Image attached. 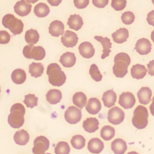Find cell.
Masks as SVG:
<instances>
[{
	"mask_svg": "<svg viewBox=\"0 0 154 154\" xmlns=\"http://www.w3.org/2000/svg\"><path fill=\"white\" fill-rule=\"evenodd\" d=\"M49 7L45 3L40 2L36 4L34 8V13L38 17H45L49 14Z\"/></svg>",
	"mask_w": 154,
	"mask_h": 154,
	"instance_id": "obj_31",
	"label": "cell"
},
{
	"mask_svg": "<svg viewBox=\"0 0 154 154\" xmlns=\"http://www.w3.org/2000/svg\"><path fill=\"white\" fill-rule=\"evenodd\" d=\"M12 81L16 84H23L26 79V72L22 69H16L14 70L11 75Z\"/></svg>",
	"mask_w": 154,
	"mask_h": 154,
	"instance_id": "obj_28",
	"label": "cell"
},
{
	"mask_svg": "<svg viewBox=\"0 0 154 154\" xmlns=\"http://www.w3.org/2000/svg\"><path fill=\"white\" fill-rule=\"evenodd\" d=\"M59 61L64 67L68 68L71 67L75 64L76 58L74 53L66 52L61 55Z\"/></svg>",
	"mask_w": 154,
	"mask_h": 154,
	"instance_id": "obj_19",
	"label": "cell"
},
{
	"mask_svg": "<svg viewBox=\"0 0 154 154\" xmlns=\"http://www.w3.org/2000/svg\"><path fill=\"white\" fill-rule=\"evenodd\" d=\"M61 42L65 47L73 48L77 44L78 37L75 32L70 30H66L61 37Z\"/></svg>",
	"mask_w": 154,
	"mask_h": 154,
	"instance_id": "obj_9",
	"label": "cell"
},
{
	"mask_svg": "<svg viewBox=\"0 0 154 154\" xmlns=\"http://www.w3.org/2000/svg\"><path fill=\"white\" fill-rule=\"evenodd\" d=\"M153 13H154L153 10H152L150 12H149L148 13V14H147V22L150 25H151L152 26L154 25V22H153V19H154L153 16H154V14H153Z\"/></svg>",
	"mask_w": 154,
	"mask_h": 154,
	"instance_id": "obj_44",
	"label": "cell"
},
{
	"mask_svg": "<svg viewBox=\"0 0 154 154\" xmlns=\"http://www.w3.org/2000/svg\"><path fill=\"white\" fill-rule=\"evenodd\" d=\"M102 105L100 100L96 97H91L89 99L85 105L86 111L90 114L95 115L99 112L101 110Z\"/></svg>",
	"mask_w": 154,
	"mask_h": 154,
	"instance_id": "obj_18",
	"label": "cell"
},
{
	"mask_svg": "<svg viewBox=\"0 0 154 154\" xmlns=\"http://www.w3.org/2000/svg\"><path fill=\"white\" fill-rule=\"evenodd\" d=\"M111 149L115 154H124L127 150L126 143L122 138H117L111 143Z\"/></svg>",
	"mask_w": 154,
	"mask_h": 154,
	"instance_id": "obj_24",
	"label": "cell"
},
{
	"mask_svg": "<svg viewBox=\"0 0 154 154\" xmlns=\"http://www.w3.org/2000/svg\"><path fill=\"white\" fill-rule=\"evenodd\" d=\"M102 100L106 107L111 108L112 106H114L116 103L117 100V94L112 90H107L103 93Z\"/></svg>",
	"mask_w": 154,
	"mask_h": 154,
	"instance_id": "obj_22",
	"label": "cell"
},
{
	"mask_svg": "<svg viewBox=\"0 0 154 154\" xmlns=\"http://www.w3.org/2000/svg\"><path fill=\"white\" fill-rule=\"evenodd\" d=\"M49 147V141L45 136H38L36 137L33 143L32 149L34 154H45V152Z\"/></svg>",
	"mask_w": 154,
	"mask_h": 154,
	"instance_id": "obj_6",
	"label": "cell"
},
{
	"mask_svg": "<svg viewBox=\"0 0 154 154\" xmlns=\"http://www.w3.org/2000/svg\"><path fill=\"white\" fill-rule=\"evenodd\" d=\"M152 92L151 89L147 87H141L137 93L139 102L143 105H147L151 101Z\"/></svg>",
	"mask_w": 154,
	"mask_h": 154,
	"instance_id": "obj_14",
	"label": "cell"
},
{
	"mask_svg": "<svg viewBox=\"0 0 154 154\" xmlns=\"http://www.w3.org/2000/svg\"><path fill=\"white\" fill-rule=\"evenodd\" d=\"M45 154H51V153H46Z\"/></svg>",
	"mask_w": 154,
	"mask_h": 154,
	"instance_id": "obj_48",
	"label": "cell"
},
{
	"mask_svg": "<svg viewBox=\"0 0 154 154\" xmlns=\"http://www.w3.org/2000/svg\"><path fill=\"white\" fill-rule=\"evenodd\" d=\"M111 36L113 41L116 43L120 44L125 42L129 37V31L125 28H120L114 32Z\"/></svg>",
	"mask_w": 154,
	"mask_h": 154,
	"instance_id": "obj_20",
	"label": "cell"
},
{
	"mask_svg": "<svg viewBox=\"0 0 154 154\" xmlns=\"http://www.w3.org/2000/svg\"><path fill=\"white\" fill-rule=\"evenodd\" d=\"M135 14L130 11H127L124 12L121 16L122 21L123 23L126 25L132 24L135 20Z\"/></svg>",
	"mask_w": 154,
	"mask_h": 154,
	"instance_id": "obj_39",
	"label": "cell"
},
{
	"mask_svg": "<svg viewBox=\"0 0 154 154\" xmlns=\"http://www.w3.org/2000/svg\"><path fill=\"white\" fill-rule=\"evenodd\" d=\"M80 55L85 58H90L93 57L95 53L94 48L93 45L89 42H84L81 43L78 47Z\"/></svg>",
	"mask_w": 154,
	"mask_h": 154,
	"instance_id": "obj_13",
	"label": "cell"
},
{
	"mask_svg": "<svg viewBox=\"0 0 154 154\" xmlns=\"http://www.w3.org/2000/svg\"><path fill=\"white\" fill-rule=\"evenodd\" d=\"M153 62L154 60H152L149 62V63L147 64V68H148V73L151 76L154 75V70H153Z\"/></svg>",
	"mask_w": 154,
	"mask_h": 154,
	"instance_id": "obj_45",
	"label": "cell"
},
{
	"mask_svg": "<svg viewBox=\"0 0 154 154\" xmlns=\"http://www.w3.org/2000/svg\"><path fill=\"white\" fill-rule=\"evenodd\" d=\"M100 136L105 141L111 140L115 135V129L113 127L106 125L104 126L100 130Z\"/></svg>",
	"mask_w": 154,
	"mask_h": 154,
	"instance_id": "obj_34",
	"label": "cell"
},
{
	"mask_svg": "<svg viewBox=\"0 0 154 154\" xmlns=\"http://www.w3.org/2000/svg\"><path fill=\"white\" fill-rule=\"evenodd\" d=\"M94 39L99 42L102 45L103 51H102V54L101 55V58L105 59V58L109 56L111 52L112 43L110 41V39L107 37H103L98 36V35L94 36Z\"/></svg>",
	"mask_w": 154,
	"mask_h": 154,
	"instance_id": "obj_16",
	"label": "cell"
},
{
	"mask_svg": "<svg viewBox=\"0 0 154 154\" xmlns=\"http://www.w3.org/2000/svg\"><path fill=\"white\" fill-rule=\"evenodd\" d=\"M25 108L20 103L13 104L10 108V113L8 116V123L13 128L22 127L25 122L24 116Z\"/></svg>",
	"mask_w": 154,
	"mask_h": 154,
	"instance_id": "obj_1",
	"label": "cell"
},
{
	"mask_svg": "<svg viewBox=\"0 0 154 154\" xmlns=\"http://www.w3.org/2000/svg\"><path fill=\"white\" fill-rule=\"evenodd\" d=\"M48 2L52 6H58L61 2V0H48Z\"/></svg>",
	"mask_w": 154,
	"mask_h": 154,
	"instance_id": "obj_46",
	"label": "cell"
},
{
	"mask_svg": "<svg viewBox=\"0 0 154 154\" xmlns=\"http://www.w3.org/2000/svg\"><path fill=\"white\" fill-rule=\"evenodd\" d=\"M44 70V67L40 63H32L29 65V73L30 75L37 78L42 75Z\"/></svg>",
	"mask_w": 154,
	"mask_h": 154,
	"instance_id": "obj_32",
	"label": "cell"
},
{
	"mask_svg": "<svg viewBox=\"0 0 154 154\" xmlns=\"http://www.w3.org/2000/svg\"><path fill=\"white\" fill-rule=\"evenodd\" d=\"M147 70L144 66L140 64H136L131 69V75L133 78L137 79H143L147 74Z\"/></svg>",
	"mask_w": 154,
	"mask_h": 154,
	"instance_id": "obj_25",
	"label": "cell"
},
{
	"mask_svg": "<svg viewBox=\"0 0 154 154\" xmlns=\"http://www.w3.org/2000/svg\"><path fill=\"white\" fill-rule=\"evenodd\" d=\"M70 143L73 148L79 150L85 147V139L81 135H75L71 138Z\"/></svg>",
	"mask_w": 154,
	"mask_h": 154,
	"instance_id": "obj_35",
	"label": "cell"
},
{
	"mask_svg": "<svg viewBox=\"0 0 154 154\" xmlns=\"http://www.w3.org/2000/svg\"><path fill=\"white\" fill-rule=\"evenodd\" d=\"M11 35L6 31H0V44H7L10 41Z\"/></svg>",
	"mask_w": 154,
	"mask_h": 154,
	"instance_id": "obj_41",
	"label": "cell"
},
{
	"mask_svg": "<svg viewBox=\"0 0 154 154\" xmlns=\"http://www.w3.org/2000/svg\"><path fill=\"white\" fill-rule=\"evenodd\" d=\"M40 35L36 29H29L27 30L25 34V39L28 45L33 46L34 44H36L39 40Z\"/></svg>",
	"mask_w": 154,
	"mask_h": 154,
	"instance_id": "obj_29",
	"label": "cell"
},
{
	"mask_svg": "<svg viewBox=\"0 0 154 154\" xmlns=\"http://www.w3.org/2000/svg\"><path fill=\"white\" fill-rule=\"evenodd\" d=\"M75 6L79 9H82L84 8L89 4V1L88 0H74L73 1Z\"/></svg>",
	"mask_w": 154,
	"mask_h": 154,
	"instance_id": "obj_42",
	"label": "cell"
},
{
	"mask_svg": "<svg viewBox=\"0 0 154 154\" xmlns=\"http://www.w3.org/2000/svg\"><path fill=\"white\" fill-rule=\"evenodd\" d=\"M13 139L17 144L24 146L28 143L29 140V135L26 131L20 129L15 132Z\"/></svg>",
	"mask_w": 154,
	"mask_h": 154,
	"instance_id": "obj_26",
	"label": "cell"
},
{
	"mask_svg": "<svg viewBox=\"0 0 154 154\" xmlns=\"http://www.w3.org/2000/svg\"><path fill=\"white\" fill-rule=\"evenodd\" d=\"M107 119L109 123L115 125H119L124 120L125 112L119 107L114 106L108 111Z\"/></svg>",
	"mask_w": 154,
	"mask_h": 154,
	"instance_id": "obj_8",
	"label": "cell"
},
{
	"mask_svg": "<svg viewBox=\"0 0 154 154\" xmlns=\"http://www.w3.org/2000/svg\"><path fill=\"white\" fill-rule=\"evenodd\" d=\"M82 117L81 110L75 106H70L64 113V118L66 122L70 124L75 125L79 122Z\"/></svg>",
	"mask_w": 154,
	"mask_h": 154,
	"instance_id": "obj_7",
	"label": "cell"
},
{
	"mask_svg": "<svg viewBox=\"0 0 154 154\" xmlns=\"http://www.w3.org/2000/svg\"><path fill=\"white\" fill-rule=\"evenodd\" d=\"M132 123L134 127L138 129H144L148 124L149 112L146 107L138 105L133 113Z\"/></svg>",
	"mask_w": 154,
	"mask_h": 154,
	"instance_id": "obj_4",
	"label": "cell"
},
{
	"mask_svg": "<svg viewBox=\"0 0 154 154\" xmlns=\"http://www.w3.org/2000/svg\"><path fill=\"white\" fill-rule=\"evenodd\" d=\"M0 94H1V87H0Z\"/></svg>",
	"mask_w": 154,
	"mask_h": 154,
	"instance_id": "obj_49",
	"label": "cell"
},
{
	"mask_svg": "<svg viewBox=\"0 0 154 154\" xmlns=\"http://www.w3.org/2000/svg\"><path fill=\"white\" fill-rule=\"evenodd\" d=\"M136 102L134 95L129 91L123 92L119 96V103L125 109L132 108Z\"/></svg>",
	"mask_w": 154,
	"mask_h": 154,
	"instance_id": "obj_10",
	"label": "cell"
},
{
	"mask_svg": "<svg viewBox=\"0 0 154 154\" xmlns=\"http://www.w3.org/2000/svg\"><path fill=\"white\" fill-rule=\"evenodd\" d=\"M127 154H139V153H137V152H135V151H131V152H128Z\"/></svg>",
	"mask_w": 154,
	"mask_h": 154,
	"instance_id": "obj_47",
	"label": "cell"
},
{
	"mask_svg": "<svg viewBox=\"0 0 154 154\" xmlns=\"http://www.w3.org/2000/svg\"><path fill=\"white\" fill-rule=\"evenodd\" d=\"M64 32V25L63 23L58 20L52 21L49 26V32L54 37H58L63 35Z\"/></svg>",
	"mask_w": 154,
	"mask_h": 154,
	"instance_id": "obj_15",
	"label": "cell"
},
{
	"mask_svg": "<svg viewBox=\"0 0 154 154\" xmlns=\"http://www.w3.org/2000/svg\"><path fill=\"white\" fill-rule=\"evenodd\" d=\"M46 100L52 105L59 103L62 99V93L57 89H51L49 90L46 95Z\"/></svg>",
	"mask_w": 154,
	"mask_h": 154,
	"instance_id": "obj_27",
	"label": "cell"
},
{
	"mask_svg": "<svg viewBox=\"0 0 154 154\" xmlns=\"http://www.w3.org/2000/svg\"><path fill=\"white\" fill-rule=\"evenodd\" d=\"M70 151L69 144L66 141L58 142L54 149L55 154H69Z\"/></svg>",
	"mask_w": 154,
	"mask_h": 154,
	"instance_id": "obj_36",
	"label": "cell"
},
{
	"mask_svg": "<svg viewBox=\"0 0 154 154\" xmlns=\"http://www.w3.org/2000/svg\"><path fill=\"white\" fill-rule=\"evenodd\" d=\"M99 121L96 118L89 117L83 122L82 127L86 132L93 133L99 129Z\"/></svg>",
	"mask_w": 154,
	"mask_h": 154,
	"instance_id": "obj_21",
	"label": "cell"
},
{
	"mask_svg": "<svg viewBox=\"0 0 154 154\" xmlns=\"http://www.w3.org/2000/svg\"><path fill=\"white\" fill-rule=\"evenodd\" d=\"M32 5L25 0L17 1L14 6V12L20 16H25L29 14L31 11Z\"/></svg>",
	"mask_w": 154,
	"mask_h": 154,
	"instance_id": "obj_12",
	"label": "cell"
},
{
	"mask_svg": "<svg viewBox=\"0 0 154 154\" xmlns=\"http://www.w3.org/2000/svg\"><path fill=\"white\" fill-rule=\"evenodd\" d=\"M89 73L91 78L96 82H99L102 79V75L99 72L97 66L95 64L91 65L89 70Z\"/></svg>",
	"mask_w": 154,
	"mask_h": 154,
	"instance_id": "obj_38",
	"label": "cell"
},
{
	"mask_svg": "<svg viewBox=\"0 0 154 154\" xmlns=\"http://www.w3.org/2000/svg\"><path fill=\"white\" fill-rule=\"evenodd\" d=\"M108 0H93V4L98 8H104L108 4Z\"/></svg>",
	"mask_w": 154,
	"mask_h": 154,
	"instance_id": "obj_43",
	"label": "cell"
},
{
	"mask_svg": "<svg viewBox=\"0 0 154 154\" xmlns=\"http://www.w3.org/2000/svg\"><path fill=\"white\" fill-rule=\"evenodd\" d=\"M2 23L5 28L9 29L14 35L20 34L23 29V22L12 14H5L2 17Z\"/></svg>",
	"mask_w": 154,
	"mask_h": 154,
	"instance_id": "obj_5",
	"label": "cell"
},
{
	"mask_svg": "<svg viewBox=\"0 0 154 154\" xmlns=\"http://www.w3.org/2000/svg\"><path fill=\"white\" fill-rule=\"evenodd\" d=\"M135 49L140 55H147L151 51L152 44L147 38H141L136 42Z\"/></svg>",
	"mask_w": 154,
	"mask_h": 154,
	"instance_id": "obj_11",
	"label": "cell"
},
{
	"mask_svg": "<svg viewBox=\"0 0 154 154\" xmlns=\"http://www.w3.org/2000/svg\"><path fill=\"white\" fill-rule=\"evenodd\" d=\"M46 73L49 83L57 87L63 85L66 80V76L61 70L60 66L57 63H51L47 67Z\"/></svg>",
	"mask_w": 154,
	"mask_h": 154,
	"instance_id": "obj_3",
	"label": "cell"
},
{
	"mask_svg": "<svg viewBox=\"0 0 154 154\" xmlns=\"http://www.w3.org/2000/svg\"><path fill=\"white\" fill-rule=\"evenodd\" d=\"M72 100L75 106H77L79 108H82L86 105L87 99L86 95L84 93L79 91L73 94Z\"/></svg>",
	"mask_w": 154,
	"mask_h": 154,
	"instance_id": "obj_33",
	"label": "cell"
},
{
	"mask_svg": "<svg viewBox=\"0 0 154 154\" xmlns=\"http://www.w3.org/2000/svg\"><path fill=\"white\" fill-rule=\"evenodd\" d=\"M84 24L82 17L79 14H74L70 16L67 20V25L70 29L75 31L80 29Z\"/></svg>",
	"mask_w": 154,
	"mask_h": 154,
	"instance_id": "obj_23",
	"label": "cell"
},
{
	"mask_svg": "<svg viewBox=\"0 0 154 154\" xmlns=\"http://www.w3.org/2000/svg\"><path fill=\"white\" fill-rule=\"evenodd\" d=\"M126 0H112L111 7L116 11L123 10L126 5Z\"/></svg>",
	"mask_w": 154,
	"mask_h": 154,
	"instance_id": "obj_40",
	"label": "cell"
},
{
	"mask_svg": "<svg viewBox=\"0 0 154 154\" xmlns=\"http://www.w3.org/2000/svg\"><path fill=\"white\" fill-rule=\"evenodd\" d=\"M46 55L45 49L42 46H32L29 53V59H34L35 60H43Z\"/></svg>",
	"mask_w": 154,
	"mask_h": 154,
	"instance_id": "obj_30",
	"label": "cell"
},
{
	"mask_svg": "<svg viewBox=\"0 0 154 154\" xmlns=\"http://www.w3.org/2000/svg\"><path fill=\"white\" fill-rule=\"evenodd\" d=\"M23 103L28 108H32L37 105L38 97L34 94H28L25 96Z\"/></svg>",
	"mask_w": 154,
	"mask_h": 154,
	"instance_id": "obj_37",
	"label": "cell"
},
{
	"mask_svg": "<svg viewBox=\"0 0 154 154\" xmlns=\"http://www.w3.org/2000/svg\"><path fill=\"white\" fill-rule=\"evenodd\" d=\"M112 72L117 78H123L128 73V67L131 63L129 55L125 52H120L116 55Z\"/></svg>",
	"mask_w": 154,
	"mask_h": 154,
	"instance_id": "obj_2",
	"label": "cell"
},
{
	"mask_svg": "<svg viewBox=\"0 0 154 154\" xmlns=\"http://www.w3.org/2000/svg\"><path fill=\"white\" fill-rule=\"evenodd\" d=\"M87 148L89 152L92 153H100L104 148L103 143L98 138H93L90 139L87 144Z\"/></svg>",
	"mask_w": 154,
	"mask_h": 154,
	"instance_id": "obj_17",
	"label": "cell"
}]
</instances>
